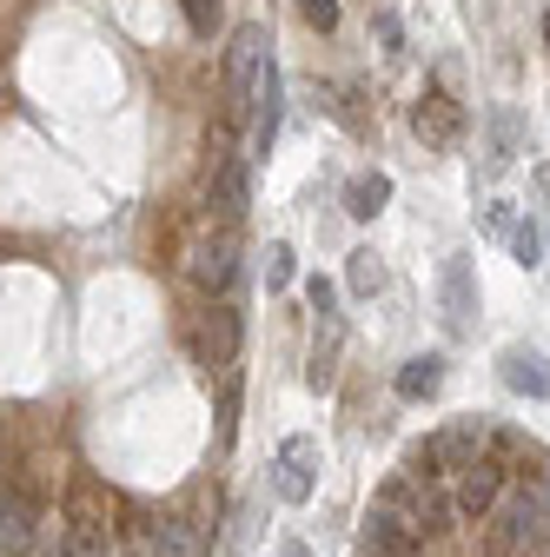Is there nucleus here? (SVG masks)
<instances>
[{
  "instance_id": "nucleus-23",
  "label": "nucleus",
  "mask_w": 550,
  "mask_h": 557,
  "mask_svg": "<svg viewBox=\"0 0 550 557\" xmlns=\"http://www.w3.org/2000/svg\"><path fill=\"white\" fill-rule=\"evenodd\" d=\"M179 8H186V21H192L199 40H213V27H220V0H179Z\"/></svg>"
},
{
  "instance_id": "nucleus-31",
  "label": "nucleus",
  "mask_w": 550,
  "mask_h": 557,
  "mask_svg": "<svg viewBox=\"0 0 550 557\" xmlns=\"http://www.w3.org/2000/svg\"><path fill=\"white\" fill-rule=\"evenodd\" d=\"M543 47H550V8H543Z\"/></svg>"
},
{
  "instance_id": "nucleus-1",
  "label": "nucleus",
  "mask_w": 550,
  "mask_h": 557,
  "mask_svg": "<svg viewBox=\"0 0 550 557\" xmlns=\"http://www.w3.org/2000/svg\"><path fill=\"white\" fill-rule=\"evenodd\" d=\"M272 87H279V66H272V40H265V27H259V21H246V27L233 34V47H226V107H233V120H246Z\"/></svg>"
},
{
  "instance_id": "nucleus-18",
  "label": "nucleus",
  "mask_w": 550,
  "mask_h": 557,
  "mask_svg": "<svg viewBox=\"0 0 550 557\" xmlns=\"http://www.w3.org/2000/svg\"><path fill=\"white\" fill-rule=\"evenodd\" d=\"M524 147V120L511 113V107H498L491 113V153H485V173H498V166H511V153Z\"/></svg>"
},
{
  "instance_id": "nucleus-29",
  "label": "nucleus",
  "mask_w": 550,
  "mask_h": 557,
  "mask_svg": "<svg viewBox=\"0 0 550 557\" xmlns=\"http://www.w3.org/2000/svg\"><path fill=\"white\" fill-rule=\"evenodd\" d=\"M537 193H543V199H550V166H537Z\"/></svg>"
},
{
  "instance_id": "nucleus-15",
  "label": "nucleus",
  "mask_w": 550,
  "mask_h": 557,
  "mask_svg": "<svg viewBox=\"0 0 550 557\" xmlns=\"http://www.w3.org/2000/svg\"><path fill=\"white\" fill-rule=\"evenodd\" d=\"M391 385H398V398H404V405H418V398H438V392H445V359H438V352H418V359H404Z\"/></svg>"
},
{
  "instance_id": "nucleus-2",
  "label": "nucleus",
  "mask_w": 550,
  "mask_h": 557,
  "mask_svg": "<svg viewBox=\"0 0 550 557\" xmlns=\"http://www.w3.org/2000/svg\"><path fill=\"white\" fill-rule=\"evenodd\" d=\"M179 272H186V286H192V293L220 299L233 278H239V233H233V226H199V233L186 239Z\"/></svg>"
},
{
  "instance_id": "nucleus-16",
  "label": "nucleus",
  "mask_w": 550,
  "mask_h": 557,
  "mask_svg": "<svg viewBox=\"0 0 550 557\" xmlns=\"http://www.w3.org/2000/svg\"><path fill=\"white\" fill-rule=\"evenodd\" d=\"M147 557H205V537L179 518H160V524H147Z\"/></svg>"
},
{
  "instance_id": "nucleus-13",
  "label": "nucleus",
  "mask_w": 550,
  "mask_h": 557,
  "mask_svg": "<svg viewBox=\"0 0 550 557\" xmlns=\"http://www.w3.org/2000/svg\"><path fill=\"white\" fill-rule=\"evenodd\" d=\"M239 312L233 306H205V319H199V359L205 366H220V372H233V359H239Z\"/></svg>"
},
{
  "instance_id": "nucleus-4",
  "label": "nucleus",
  "mask_w": 550,
  "mask_h": 557,
  "mask_svg": "<svg viewBox=\"0 0 550 557\" xmlns=\"http://www.w3.org/2000/svg\"><path fill=\"white\" fill-rule=\"evenodd\" d=\"M543 531H550V492H530L524 484V492L498 498V511H491V557H517Z\"/></svg>"
},
{
  "instance_id": "nucleus-5",
  "label": "nucleus",
  "mask_w": 550,
  "mask_h": 557,
  "mask_svg": "<svg viewBox=\"0 0 550 557\" xmlns=\"http://www.w3.org/2000/svg\"><path fill=\"white\" fill-rule=\"evenodd\" d=\"M318 471H325V451H318L312 432H299V438L279 445V458H272V492H279L286 505H305L318 492Z\"/></svg>"
},
{
  "instance_id": "nucleus-20",
  "label": "nucleus",
  "mask_w": 550,
  "mask_h": 557,
  "mask_svg": "<svg viewBox=\"0 0 550 557\" xmlns=\"http://www.w3.org/2000/svg\"><path fill=\"white\" fill-rule=\"evenodd\" d=\"M60 550H66V557H120L113 537H107V524H87V518L66 524V544H60Z\"/></svg>"
},
{
  "instance_id": "nucleus-24",
  "label": "nucleus",
  "mask_w": 550,
  "mask_h": 557,
  "mask_svg": "<svg viewBox=\"0 0 550 557\" xmlns=\"http://www.w3.org/2000/svg\"><path fill=\"white\" fill-rule=\"evenodd\" d=\"M299 14H305V27L332 34V27H338V0H299Z\"/></svg>"
},
{
  "instance_id": "nucleus-3",
  "label": "nucleus",
  "mask_w": 550,
  "mask_h": 557,
  "mask_svg": "<svg viewBox=\"0 0 550 557\" xmlns=\"http://www.w3.org/2000/svg\"><path fill=\"white\" fill-rule=\"evenodd\" d=\"M485 445H491V425H485V418H458V425H445L438 438L411 445V451H404V471H411V478L464 471V465H477V458H485Z\"/></svg>"
},
{
  "instance_id": "nucleus-27",
  "label": "nucleus",
  "mask_w": 550,
  "mask_h": 557,
  "mask_svg": "<svg viewBox=\"0 0 550 557\" xmlns=\"http://www.w3.org/2000/svg\"><path fill=\"white\" fill-rule=\"evenodd\" d=\"M485 233H491V239H511V233H517V220H511V206H491V213H485Z\"/></svg>"
},
{
  "instance_id": "nucleus-32",
  "label": "nucleus",
  "mask_w": 550,
  "mask_h": 557,
  "mask_svg": "<svg viewBox=\"0 0 550 557\" xmlns=\"http://www.w3.org/2000/svg\"><path fill=\"white\" fill-rule=\"evenodd\" d=\"M543 246H550V239H543Z\"/></svg>"
},
{
  "instance_id": "nucleus-7",
  "label": "nucleus",
  "mask_w": 550,
  "mask_h": 557,
  "mask_svg": "<svg viewBox=\"0 0 550 557\" xmlns=\"http://www.w3.org/2000/svg\"><path fill=\"white\" fill-rule=\"evenodd\" d=\"M438 306H445V325L451 332H471L477 325V272H471L464 252H451L438 265Z\"/></svg>"
},
{
  "instance_id": "nucleus-26",
  "label": "nucleus",
  "mask_w": 550,
  "mask_h": 557,
  "mask_svg": "<svg viewBox=\"0 0 550 557\" xmlns=\"http://www.w3.org/2000/svg\"><path fill=\"white\" fill-rule=\"evenodd\" d=\"M305 299H312V312H338V286H332V278H305Z\"/></svg>"
},
{
  "instance_id": "nucleus-28",
  "label": "nucleus",
  "mask_w": 550,
  "mask_h": 557,
  "mask_svg": "<svg viewBox=\"0 0 550 557\" xmlns=\"http://www.w3.org/2000/svg\"><path fill=\"white\" fill-rule=\"evenodd\" d=\"M524 557H550V531H543V537H537V544H530Z\"/></svg>"
},
{
  "instance_id": "nucleus-6",
  "label": "nucleus",
  "mask_w": 550,
  "mask_h": 557,
  "mask_svg": "<svg viewBox=\"0 0 550 557\" xmlns=\"http://www.w3.org/2000/svg\"><path fill=\"white\" fill-rule=\"evenodd\" d=\"M411 133L425 139V153H451L464 139V107L445 87H425L418 100H411Z\"/></svg>"
},
{
  "instance_id": "nucleus-11",
  "label": "nucleus",
  "mask_w": 550,
  "mask_h": 557,
  "mask_svg": "<svg viewBox=\"0 0 550 557\" xmlns=\"http://www.w3.org/2000/svg\"><path fill=\"white\" fill-rule=\"evenodd\" d=\"M40 544V505L27 492H0V557H27Z\"/></svg>"
},
{
  "instance_id": "nucleus-25",
  "label": "nucleus",
  "mask_w": 550,
  "mask_h": 557,
  "mask_svg": "<svg viewBox=\"0 0 550 557\" xmlns=\"http://www.w3.org/2000/svg\"><path fill=\"white\" fill-rule=\"evenodd\" d=\"M372 34L385 40V53H398V47H404V27H398V14H391V8H378V14H372Z\"/></svg>"
},
{
  "instance_id": "nucleus-30",
  "label": "nucleus",
  "mask_w": 550,
  "mask_h": 557,
  "mask_svg": "<svg viewBox=\"0 0 550 557\" xmlns=\"http://www.w3.org/2000/svg\"><path fill=\"white\" fill-rule=\"evenodd\" d=\"M279 557H312V550L305 544H279Z\"/></svg>"
},
{
  "instance_id": "nucleus-22",
  "label": "nucleus",
  "mask_w": 550,
  "mask_h": 557,
  "mask_svg": "<svg viewBox=\"0 0 550 557\" xmlns=\"http://www.w3.org/2000/svg\"><path fill=\"white\" fill-rule=\"evenodd\" d=\"M511 252H517V265H543V233H537V220H524V226L511 233Z\"/></svg>"
},
{
  "instance_id": "nucleus-9",
  "label": "nucleus",
  "mask_w": 550,
  "mask_h": 557,
  "mask_svg": "<svg viewBox=\"0 0 550 557\" xmlns=\"http://www.w3.org/2000/svg\"><path fill=\"white\" fill-rule=\"evenodd\" d=\"M338 352H346V312H312V366H305V385L312 392H332Z\"/></svg>"
},
{
  "instance_id": "nucleus-12",
  "label": "nucleus",
  "mask_w": 550,
  "mask_h": 557,
  "mask_svg": "<svg viewBox=\"0 0 550 557\" xmlns=\"http://www.w3.org/2000/svg\"><path fill=\"white\" fill-rule=\"evenodd\" d=\"M498 379H504L517 398H543V405H550V359L537 352V345H504Z\"/></svg>"
},
{
  "instance_id": "nucleus-19",
  "label": "nucleus",
  "mask_w": 550,
  "mask_h": 557,
  "mask_svg": "<svg viewBox=\"0 0 550 557\" xmlns=\"http://www.w3.org/2000/svg\"><path fill=\"white\" fill-rule=\"evenodd\" d=\"M346 286H352L359 299H372V293H385V259H378L372 246H359V252L346 259Z\"/></svg>"
},
{
  "instance_id": "nucleus-21",
  "label": "nucleus",
  "mask_w": 550,
  "mask_h": 557,
  "mask_svg": "<svg viewBox=\"0 0 550 557\" xmlns=\"http://www.w3.org/2000/svg\"><path fill=\"white\" fill-rule=\"evenodd\" d=\"M265 286H272V293H286V286H292V246H286V239H272V246H265Z\"/></svg>"
},
{
  "instance_id": "nucleus-17",
  "label": "nucleus",
  "mask_w": 550,
  "mask_h": 557,
  "mask_svg": "<svg viewBox=\"0 0 550 557\" xmlns=\"http://www.w3.org/2000/svg\"><path fill=\"white\" fill-rule=\"evenodd\" d=\"M385 199H391V180H385V173H359V180L346 186V213H352V220H378Z\"/></svg>"
},
{
  "instance_id": "nucleus-14",
  "label": "nucleus",
  "mask_w": 550,
  "mask_h": 557,
  "mask_svg": "<svg viewBox=\"0 0 550 557\" xmlns=\"http://www.w3.org/2000/svg\"><path fill=\"white\" fill-rule=\"evenodd\" d=\"M213 206H220V226H233L239 213H246V206H252V186H246V160H220L213 166Z\"/></svg>"
},
{
  "instance_id": "nucleus-8",
  "label": "nucleus",
  "mask_w": 550,
  "mask_h": 557,
  "mask_svg": "<svg viewBox=\"0 0 550 557\" xmlns=\"http://www.w3.org/2000/svg\"><path fill=\"white\" fill-rule=\"evenodd\" d=\"M498 498H504V465L477 458V465H464V471H458V498H451V511H458V518H491V511H498Z\"/></svg>"
},
{
  "instance_id": "nucleus-10",
  "label": "nucleus",
  "mask_w": 550,
  "mask_h": 557,
  "mask_svg": "<svg viewBox=\"0 0 550 557\" xmlns=\"http://www.w3.org/2000/svg\"><path fill=\"white\" fill-rule=\"evenodd\" d=\"M425 544V531L411 524L404 511H391V505H372V518H365V550L372 557H411Z\"/></svg>"
}]
</instances>
